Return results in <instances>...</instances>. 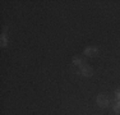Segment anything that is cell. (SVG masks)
Listing matches in <instances>:
<instances>
[{
  "mask_svg": "<svg viewBox=\"0 0 120 115\" xmlns=\"http://www.w3.org/2000/svg\"><path fill=\"white\" fill-rule=\"evenodd\" d=\"M97 104H98L101 107H107V106L110 105V99H109L106 95L100 93L98 96H97Z\"/></svg>",
  "mask_w": 120,
  "mask_h": 115,
  "instance_id": "6da1fadb",
  "label": "cell"
},
{
  "mask_svg": "<svg viewBox=\"0 0 120 115\" xmlns=\"http://www.w3.org/2000/svg\"><path fill=\"white\" fill-rule=\"evenodd\" d=\"M79 74L83 77H92L93 74V69L90 67V65H82L81 68H79Z\"/></svg>",
  "mask_w": 120,
  "mask_h": 115,
  "instance_id": "7a4b0ae2",
  "label": "cell"
},
{
  "mask_svg": "<svg viewBox=\"0 0 120 115\" xmlns=\"http://www.w3.org/2000/svg\"><path fill=\"white\" fill-rule=\"evenodd\" d=\"M83 54L86 56H95L98 54V47H96V46H88V47L84 49Z\"/></svg>",
  "mask_w": 120,
  "mask_h": 115,
  "instance_id": "3957f363",
  "label": "cell"
},
{
  "mask_svg": "<svg viewBox=\"0 0 120 115\" xmlns=\"http://www.w3.org/2000/svg\"><path fill=\"white\" fill-rule=\"evenodd\" d=\"M7 30H8V26H4V28H3V33H1V47H7V46H8Z\"/></svg>",
  "mask_w": 120,
  "mask_h": 115,
  "instance_id": "277c9868",
  "label": "cell"
},
{
  "mask_svg": "<svg viewBox=\"0 0 120 115\" xmlns=\"http://www.w3.org/2000/svg\"><path fill=\"white\" fill-rule=\"evenodd\" d=\"M72 63H73V65H77V67H79V68H81L82 65H84V60L82 59V58H79V56H74Z\"/></svg>",
  "mask_w": 120,
  "mask_h": 115,
  "instance_id": "5b68a950",
  "label": "cell"
},
{
  "mask_svg": "<svg viewBox=\"0 0 120 115\" xmlns=\"http://www.w3.org/2000/svg\"><path fill=\"white\" fill-rule=\"evenodd\" d=\"M112 110L115 111L116 114H120V101H118L115 105H112Z\"/></svg>",
  "mask_w": 120,
  "mask_h": 115,
  "instance_id": "8992f818",
  "label": "cell"
},
{
  "mask_svg": "<svg viewBox=\"0 0 120 115\" xmlns=\"http://www.w3.org/2000/svg\"><path fill=\"white\" fill-rule=\"evenodd\" d=\"M115 97L118 101H120V88H118V90L115 91Z\"/></svg>",
  "mask_w": 120,
  "mask_h": 115,
  "instance_id": "52a82bcc",
  "label": "cell"
}]
</instances>
